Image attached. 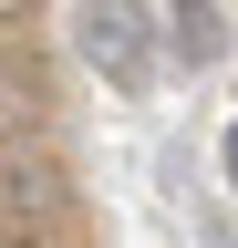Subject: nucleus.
Instances as JSON below:
<instances>
[{
  "instance_id": "1",
  "label": "nucleus",
  "mask_w": 238,
  "mask_h": 248,
  "mask_svg": "<svg viewBox=\"0 0 238 248\" xmlns=\"http://www.w3.org/2000/svg\"><path fill=\"white\" fill-rule=\"evenodd\" d=\"M156 31H166V11H73V42H83V62H94L104 83H125V93H145L156 83Z\"/></svg>"
},
{
  "instance_id": "2",
  "label": "nucleus",
  "mask_w": 238,
  "mask_h": 248,
  "mask_svg": "<svg viewBox=\"0 0 238 248\" xmlns=\"http://www.w3.org/2000/svg\"><path fill=\"white\" fill-rule=\"evenodd\" d=\"M166 52H176V73H207L228 52V11H166Z\"/></svg>"
},
{
  "instance_id": "3",
  "label": "nucleus",
  "mask_w": 238,
  "mask_h": 248,
  "mask_svg": "<svg viewBox=\"0 0 238 248\" xmlns=\"http://www.w3.org/2000/svg\"><path fill=\"white\" fill-rule=\"evenodd\" d=\"M228 186H238V124H228Z\"/></svg>"
}]
</instances>
